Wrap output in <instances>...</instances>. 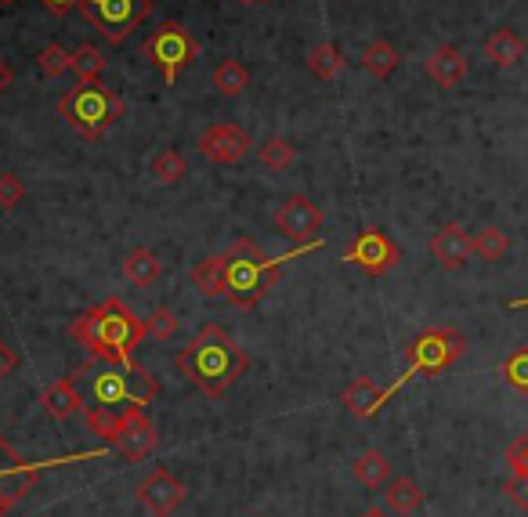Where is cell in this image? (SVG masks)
<instances>
[{
    "instance_id": "obj_1",
    "label": "cell",
    "mask_w": 528,
    "mask_h": 517,
    "mask_svg": "<svg viewBox=\"0 0 528 517\" xmlns=\"http://www.w3.org/2000/svg\"><path fill=\"white\" fill-rule=\"evenodd\" d=\"M69 337L105 366L138 369L134 351L145 340V319H138L123 297H105L102 304L76 315Z\"/></svg>"
},
{
    "instance_id": "obj_2",
    "label": "cell",
    "mask_w": 528,
    "mask_h": 517,
    "mask_svg": "<svg viewBox=\"0 0 528 517\" xmlns=\"http://www.w3.org/2000/svg\"><path fill=\"white\" fill-rule=\"evenodd\" d=\"M250 369V355L221 326H203L178 351V373L207 398H225L228 387Z\"/></svg>"
},
{
    "instance_id": "obj_3",
    "label": "cell",
    "mask_w": 528,
    "mask_h": 517,
    "mask_svg": "<svg viewBox=\"0 0 528 517\" xmlns=\"http://www.w3.org/2000/svg\"><path fill=\"white\" fill-rule=\"evenodd\" d=\"M319 246H322V239H315V243L293 246V250H286V254H279V257H268L261 246H254L250 239H236V243H232V250L225 254L221 297H225V301L232 304V308H239V311L257 308V304H261L264 297H268V293L279 286L286 261L308 254V250H319Z\"/></svg>"
},
{
    "instance_id": "obj_4",
    "label": "cell",
    "mask_w": 528,
    "mask_h": 517,
    "mask_svg": "<svg viewBox=\"0 0 528 517\" xmlns=\"http://www.w3.org/2000/svg\"><path fill=\"white\" fill-rule=\"evenodd\" d=\"M123 98L116 91H109L105 84H98V80H80V84L73 87V91H66L62 98H58V116L73 127V131H80L84 138H102L105 131H109V123L120 120L123 116Z\"/></svg>"
},
{
    "instance_id": "obj_5",
    "label": "cell",
    "mask_w": 528,
    "mask_h": 517,
    "mask_svg": "<svg viewBox=\"0 0 528 517\" xmlns=\"http://www.w3.org/2000/svg\"><path fill=\"white\" fill-rule=\"evenodd\" d=\"M463 351H467V337H463V333H456V329H445V326L424 329V333H420V337L409 344L406 373L398 376L391 387H384V402H391V398H395L398 391H402V387L413 380V376H420V373H427V376L445 373V369L453 366V362H460Z\"/></svg>"
},
{
    "instance_id": "obj_6",
    "label": "cell",
    "mask_w": 528,
    "mask_h": 517,
    "mask_svg": "<svg viewBox=\"0 0 528 517\" xmlns=\"http://www.w3.org/2000/svg\"><path fill=\"white\" fill-rule=\"evenodd\" d=\"M196 55H199L196 37H192L181 22H163V26L152 29L149 40H145V58L160 69L167 87H174V80L196 62Z\"/></svg>"
},
{
    "instance_id": "obj_7",
    "label": "cell",
    "mask_w": 528,
    "mask_h": 517,
    "mask_svg": "<svg viewBox=\"0 0 528 517\" xmlns=\"http://www.w3.org/2000/svg\"><path fill=\"white\" fill-rule=\"evenodd\" d=\"M152 0H80L87 22L102 33L109 44H123L134 29L152 15Z\"/></svg>"
},
{
    "instance_id": "obj_8",
    "label": "cell",
    "mask_w": 528,
    "mask_h": 517,
    "mask_svg": "<svg viewBox=\"0 0 528 517\" xmlns=\"http://www.w3.org/2000/svg\"><path fill=\"white\" fill-rule=\"evenodd\" d=\"M344 261L355 264L359 272L380 279V275L395 272L398 261H402V250H398L395 239L384 235L380 228H362V232L351 239L348 250H344Z\"/></svg>"
},
{
    "instance_id": "obj_9",
    "label": "cell",
    "mask_w": 528,
    "mask_h": 517,
    "mask_svg": "<svg viewBox=\"0 0 528 517\" xmlns=\"http://www.w3.org/2000/svg\"><path fill=\"white\" fill-rule=\"evenodd\" d=\"M138 369L109 366V369H102V373H95V380H91L95 405L113 409V413H123V409H131V405H149L156 395H152V391H134L131 387V380L138 376Z\"/></svg>"
},
{
    "instance_id": "obj_10",
    "label": "cell",
    "mask_w": 528,
    "mask_h": 517,
    "mask_svg": "<svg viewBox=\"0 0 528 517\" xmlns=\"http://www.w3.org/2000/svg\"><path fill=\"white\" fill-rule=\"evenodd\" d=\"M113 445L116 452H123L131 463H142L145 456L156 452L160 445V434L152 427V420L145 416V405H131V409H123L120 423H116V434H113Z\"/></svg>"
},
{
    "instance_id": "obj_11",
    "label": "cell",
    "mask_w": 528,
    "mask_h": 517,
    "mask_svg": "<svg viewBox=\"0 0 528 517\" xmlns=\"http://www.w3.org/2000/svg\"><path fill=\"white\" fill-rule=\"evenodd\" d=\"M275 228L279 235H286L293 246L315 243L322 228V210L319 203H312L308 196H286L275 210Z\"/></svg>"
},
{
    "instance_id": "obj_12",
    "label": "cell",
    "mask_w": 528,
    "mask_h": 517,
    "mask_svg": "<svg viewBox=\"0 0 528 517\" xmlns=\"http://www.w3.org/2000/svg\"><path fill=\"white\" fill-rule=\"evenodd\" d=\"M250 149H254V141H250V134H246L239 123H228V120L210 123L207 131L199 134V152H203L207 160L221 163V167L239 163Z\"/></svg>"
},
{
    "instance_id": "obj_13",
    "label": "cell",
    "mask_w": 528,
    "mask_h": 517,
    "mask_svg": "<svg viewBox=\"0 0 528 517\" xmlns=\"http://www.w3.org/2000/svg\"><path fill=\"white\" fill-rule=\"evenodd\" d=\"M185 496H189L185 481L174 478L167 467H156L149 478L138 485V503H142L152 517H170L181 503H185Z\"/></svg>"
},
{
    "instance_id": "obj_14",
    "label": "cell",
    "mask_w": 528,
    "mask_h": 517,
    "mask_svg": "<svg viewBox=\"0 0 528 517\" xmlns=\"http://www.w3.org/2000/svg\"><path fill=\"white\" fill-rule=\"evenodd\" d=\"M87 456H98V452H76V456H62V460H40V463H26V460H8L0 463V492L11 499H22L29 489H37L40 474L48 467H62V463L73 460H87Z\"/></svg>"
},
{
    "instance_id": "obj_15",
    "label": "cell",
    "mask_w": 528,
    "mask_h": 517,
    "mask_svg": "<svg viewBox=\"0 0 528 517\" xmlns=\"http://www.w3.org/2000/svg\"><path fill=\"white\" fill-rule=\"evenodd\" d=\"M474 254V235L463 225H442L431 239V257L445 272H460Z\"/></svg>"
},
{
    "instance_id": "obj_16",
    "label": "cell",
    "mask_w": 528,
    "mask_h": 517,
    "mask_svg": "<svg viewBox=\"0 0 528 517\" xmlns=\"http://www.w3.org/2000/svg\"><path fill=\"white\" fill-rule=\"evenodd\" d=\"M424 73L431 76L438 87H445V91H449V87H456L463 76H467V58H463L460 47L442 44V47H434L431 55H427Z\"/></svg>"
},
{
    "instance_id": "obj_17",
    "label": "cell",
    "mask_w": 528,
    "mask_h": 517,
    "mask_svg": "<svg viewBox=\"0 0 528 517\" xmlns=\"http://www.w3.org/2000/svg\"><path fill=\"white\" fill-rule=\"evenodd\" d=\"M340 405L348 409L351 416H359V420H369V416L380 413V405H384V391H380L369 376H355L344 391H340Z\"/></svg>"
},
{
    "instance_id": "obj_18",
    "label": "cell",
    "mask_w": 528,
    "mask_h": 517,
    "mask_svg": "<svg viewBox=\"0 0 528 517\" xmlns=\"http://www.w3.org/2000/svg\"><path fill=\"white\" fill-rule=\"evenodd\" d=\"M40 405H44V413L55 416V420H69V416H76L84 409V395L76 391L73 376H62V380H55L51 387H44Z\"/></svg>"
},
{
    "instance_id": "obj_19",
    "label": "cell",
    "mask_w": 528,
    "mask_h": 517,
    "mask_svg": "<svg viewBox=\"0 0 528 517\" xmlns=\"http://www.w3.org/2000/svg\"><path fill=\"white\" fill-rule=\"evenodd\" d=\"M485 58H489L492 66H500V69H510V66H518L521 58H525V40L514 33V29H496L489 40H485Z\"/></svg>"
},
{
    "instance_id": "obj_20",
    "label": "cell",
    "mask_w": 528,
    "mask_h": 517,
    "mask_svg": "<svg viewBox=\"0 0 528 517\" xmlns=\"http://www.w3.org/2000/svg\"><path fill=\"white\" fill-rule=\"evenodd\" d=\"M123 275H127L134 286L149 290V286H156V279L163 275V261L156 257V250L138 246V250H131V254L123 257Z\"/></svg>"
},
{
    "instance_id": "obj_21",
    "label": "cell",
    "mask_w": 528,
    "mask_h": 517,
    "mask_svg": "<svg viewBox=\"0 0 528 517\" xmlns=\"http://www.w3.org/2000/svg\"><path fill=\"white\" fill-rule=\"evenodd\" d=\"M384 503H387L391 514L409 517V514H416V510L424 507V489H420L413 478H391L387 481Z\"/></svg>"
},
{
    "instance_id": "obj_22",
    "label": "cell",
    "mask_w": 528,
    "mask_h": 517,
    "mask_svg": "<svg viewBox=\"0 0 528 517\" xmlns=\"http://www.w3.org/2000/svg\"><path fill=\"white\" fill-rule=\"evenodd\" d=\"M351 474H355V481H359V485H366V489H380V485H387V481H391V463H387L384 452L366 449L362 456H355V463H351Z\"/></svg>"
},
{
    "instance_id": "obj_23",
    "label": "cell",
    "mask_w": 528,
    "mask_h": 517,
    "mask_svg": "<svg viewBox=\"0 0 528 517\" xmlns=\"http://www.w3.org/2000/svg\"><path fill=\"white\" fill-rule=\"evenodd\" d=\"M105 66H109V58H105V51L98 44H80L76 51H69V69H73L80 80H98V76L105 73Z\"/></svg>"
},
{
    "instance_id": "obj_24",
    "label": "cell",
    "mask_w": 528,
    "mask_h": 517,
    "mask_svg": "<svg viewBox=\"0 0 528 517\" xmlns=\"http://www.w3.org/2000/svg\"><path fill=\"white\" fill-rule=\"evenodd\" d=\"M221 279H225V254L203 257V261L192 268V286H196L203 297H221Z\"/></svg>"
},
{
    "instance_id": "obj_25",
    "label": "cell",
    "mask_w": 528,
    "mask_h": 517,
    "mask_svg": "<svg viewBox=\"0 0 528 517\" xmlns=\"http://www.w3.org/2000/svg\"><path fill=\"white\" fill-rule=\"evenodd\" d=\"M362 69H366L369 76H377V80H387V76L398 69V51L387 40H373V44H366V51H362Z\"/></svg>"
},
{
    "instance_id": "obj_26",
    "label": "cell",
    "mask_w": 528,
    "mask_h": 517,
    "mask_svg": "<svg viewBox=\"0 0 528 517\" xmlns=\"http://www.w3.org/2000/svg\"><path fill=\"white\" fill-rule=\"evenodd\" d=\"M214 87L225 94V98H236V94H243L246 87H250V69H246L243 62H236V58H225V62L214 69Z\"/></svg>"
},
{
    "instance_id": "obj_27",
    "label": "cell",
    "mask_w": 528,
    "mask_h": 517,
    "mask_svg": "<svg viewBox=\"0 0 528 517\" xmlns=\"http://www.w3.org/2000/svg\"><path fill=\"white\" fill-rule=\"evenodd\" d=\"M474 254H478L481 261H489V264L503 261V257L510 254V235L496 225L481 228V232L474 235Z\"/></svg>"
},
{
    "instance_id": "obj_28",
    "label": "cell",
    "mask_w": 528,
    "mask_h": 517,
    "mask_svg": "<svg viewBox=\"0 0 528 517\" xmlns=\"http://www.w3.org/2000/svg\"><path fill=\"white\" fill-rule=\"evenodd\" d=\"M152 178L160 181V185H178L185 174H189V167H185V156H181L178 149H163L152 156Z\"/></svg>"
},
{
    "instance_id": "obj_29",
    "label": "cell",
    "mask_w": 528,
    "mask_h": 517,
    "mask_svg": "<svg viewBox=\"0 0 528 517\" xmlns=\"http://www.w3.org/2000/svg\"><path fill=\"white\" fill-rule=\"evenodd\" d=\"M308 69H312V76H319V80H333V76L344 69L340 47L337 44H315L312 51H308Z\"/></svg>"
},
{
    "instance_id": "obj_30",
    "label": "cell",
    "mask_w": 528,
    "mask_h": 517,
    "mask_svg": "<svg viewBox=\"0 0 528 517\" xmlns=\"http://www.w3.org/2000/svg\"><path fill=\"white\" fill-rule=\"evenodd\" d=\"M500 376L507 380L514 391L528 395V348H518L514 355H507L500 362Z\"/></svg>"
},
{
    "instance_id": "obj_31",
    "label": "cell",
    "mask_w": 528,
    "mask_h": 517,
    "mask_svg": "<svg viewBox=\"0 0 528 517\" xmlns=\"http://www.w3.org/2000/svg\"><path fill=\"white\" fill-rule=\"evenodd\" d=\"M297 160V152H293V145L286 138H268L261 141V163L268 170H286L290 163Z\"/></svg>"
},
{
    "instance_id": "obj_32",
    "label": "cell",
    "mask_w": 528,
    "mask_h": 517,
    "mask_svg": "<svg viewBox=\"0 0 528 517\" xmlns=\"http://www.w3.org/2000/svg\"><path fill=\"white\" fill-rule=\"evenodd\" d=\"M37 66L44 76H51V80H58L62 73H69V51L58 44H48L37 51Z\"/></svg>"
},
{
    "instance_id": "obj_33",
    "label": "cell",
    "mask_w": 528,
    "mask_h": 517,
    "mask_svg": "<svg viewBox=\"0 0 528 517\" xmlns=\"http://www.w3.org/2000/svg\"><path fill=\"white\" fill-rule=\"evenodd\" d=\"M145 333L156 340H170L174 333H178V319H174V311L170 308H152L149 315H145Z\"/></svg>"
},
{
    "instance_id": "obj_34",
    "label": "cell",
    "mask_w": 528,
    "mask_h": 517,
    "mask_svg": "<svg viewBox=\"0 0 528 517\" xmlns=\"http://www.w3.org/2000/svg\"><path fill=\"white\" fill-rule=\"evenodd\" d=\"M26 196V185L19 181V174H0V207L15 210Z\"/></svg>"
},
{
    "instance_id": "obj_35",
    "label": "cell",
    "mask_w": 528,
    "mask_h": 517,
    "mask_svg": "<svg viewBox=\"0 0 528 517\" xmlns=\"http://www.w3.org/2000/svg\"><path fill=\"white\" fill-rule=\"evenodd\" d=\"M503 492H507V499L518 510H528V474H510V481L503 485Z\"/></svg>"
},
{
    "instance_id": "obj_36",
    "label": "cell",
    "mask_w": 528,
    "mask_h": 517,
    "mask_svg": "<svg viewBox=\"0 0 528 517\" xmlns=\"http://www.w3.org/2000/svg\"><path fill=\"white\" fill-rule=\"evenodd\" d=\"M507 467L510 474H528V434L507 449Z\"/></svg>"
},
{
    "instance_id": "obj_37",
    "label": "cell",
    "mask_w": 528,
    "mask_h": 517,
    "mask_svg": "<svg viewBox=\"0 0 528 517\" xmlns=\"http://www.w3.org/2000/svg\"><path fill=\"white\" fill-rule=\"evenodd\" d=\"M15 369H19V351L0 340V380H8Z\"/></svg>"
},
{
    "instance_id": "obj_38",
    "label": "cell",
    "mask_w": 528,
    "mask_h": 517,
    "mask_svg": "<svg viewBox=\"0 0 528 517\" xmlns=\"http://www.w3.org/2000/svg\"><path fill=\"white\" fill-rule=\"evenodd\" d=\"M40 4H44L51 15H66V11L80 8V0H40Z\"/></svg>"
},
{
    "instance_id": "obj_39",
    "label": "cell",
    "mask_w": 528,
    "mask_h": 517,
    "mask_svg": "<svg viewBox=\"0 0 528 517\" xmlns=\"http://www.w3.org/2000/svg\"><path fill=\"white\" fill-rule=\"evenodd\" d=\"M11 84H15V69H11L8 62H4V58H0V94L8 91Z\"/></svg>"
},
{
    "instance_id": "obj_40",
    "label": "cell",
    "mask_w": 528,
    "mask_h": 517,
    "mask_svg": "<svg viewBox=\"0 0 528 517\" xmlns=\"http://www.w3.org/2000/svg\"><path fill=\"white\" fill-rule=\"evenodd\" d=\"M359 517H391V510H387V507H366Z\"/></svg>"
},
{
    "instance_id": "obj_41",
    "label": "cell",
    "mask_w": 528,
    "mask_h": 517,
    "mask_svg": "<svg viewBox=\"0 0 528 517\" xmlns=\"http://www.w3.org/2000/svg\"><path fill=\"white\" fill-rule=\"evenodd\" d=\"M15 503H19V499H11V496H4V492H0V517H8V510L15 507Z\"/></svg>"
},
{
    "instance_id": "obj_42",
    "label": "cell",
    "mask_w": 528,
    "mask_h": 517,
    "mask_svg": "<svg viewBox=\"0 0 528 517\" xmlns=\"http://www.w3.org/2000/svg\"><path fill=\"white\" fill-rule=\"evenodd\" d=\"M0 456H8V460H22V456H15V449H11L4 438H0Z\"/></svg>"
},
{
    "instance_id": "obj_43",
    "label": "cell",
    "mask_w": 528,
    "mask_h": 517,
    "mask_svg": "<svg viewBox=\"0 0 528 517\" xmlns=\"http://www.w3.org/2000/svg\"><path fill=\"white\" fill-rule=\"evenodd\" d=\"M510 308H528V297H518V301H510Z\"/></svg>"
},
{
    "instance_id": "obj_44",
    "label": "cell",
    "mask_w": 528,
    "mask_h": 517,
    "mask_svg": "<svg viewBox=\"0 0 528 517\" xmlns=\"http://www.w3.org/2000/svg\"><path fill=\"white\" fill-rule=\"evenodd\" d=\"M239 4H246V8H254V4H264V0H239Z\"/></svg>"
},
{
    "instance_id": "obj_45",
    "label": "cell",
    "mask_w": 528,
    "mask_h": 517,
    "mask_svg": "<svg viewBox=\"0 0 528 517\" xmlns=\"http://www.w3.org/2000/svg\"><path fill=\"white\" fill-rule=\"evenodd\" d=\"M0 4H15V0H0Z\"/></svg>"
}]
</instances>
